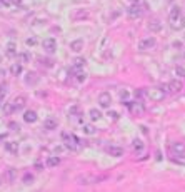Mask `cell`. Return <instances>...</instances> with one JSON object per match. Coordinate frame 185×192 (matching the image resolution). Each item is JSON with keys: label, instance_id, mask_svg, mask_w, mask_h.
I'll use <instances>...</instances> for the list:
<instances>
[{"label": "cell", "instance_id": "7", "mask_svg": "<svg viewBox=\"0 0 185 192\" xmlns=\"http://www.w3.org/2000/svg\"><path fill=\"white\" fill-rule=\"evenodd\" d=\"M98 104H100V107H110V104H112V95H110L109 92H102L100 95H98Z\"/></svg>", "mask_w": 185, "mask_h": 192}, {"label": "cell", "instance_id": "17", "mask_svg": "<svg viewBox=\"0 0 185 192\" xmlns=\"http://www.w3.org/2000/svg\"><path fill=\"white\" fill-rule=\"evenodd\" d=\"M10 73H12V75H20V73H22V64L15 62V64L10 67Z\"/></svg>", "mask_w": 185, "mask_h": 192}, {"label": "cell", "instance_id": "24", "mask_svg": "<svg viewBox=\"0 0 185 192\" xmlns=\"http://www.w3.org/2000/svg\"><path fill=\"white\" fill-rule=\"evenodd\" d=\"M170 149L179 150V152H185V144L183 142H174V144L170 145Z\"/></svg>", "mask_w": 185, "mask_h": 192}, {"label": "cell", "instance_id": "18", "mask_svg": "<svg viewBox=\"0 0 185 192\" xmlns=\"http://www.w3.org/2000/svg\"><path fill=\"white\" fill-rule=\"evenodd\" d=\"M17 54V45H15V42H9L7 44V55H15Z\"/></svg>", "mask_w": 185, "mask_h": 192}, {"label": "cell", "instance_id": "34", "mask_svg": "<svg viewBox=\"0 0 185 192\" xmlns=\"http://www.w3.org/2000/svg\"><path fill=\"white\" fill-rule=\"evenodd\" d=\"M9 127H10L12 130H18V129H20V127H18V124H15V122H10Z\"/></svg>", "mask_w": 185, "mask_h": 192}, {"label": "cell", "instance_id": "31", "mask_svg": "<svg viewBox=\"0 0 185 192\" xmlns=\"http://www.w3.org/2000/svg\"><path fill=\"white\" fill-rule=\"evenodd\" d=\"M25 44H27L28 47H34L35 44H37V39H35V37H32V39H27V40H25Z\"/></svg>", "mask_w": 185, "mask_h": 192}, {"label": "cell", "instance_id": "9", "mask_svg": "<svg viewBox=\"0 0 185 192\" xmlns=\"http://www.w3.org/2000/svg\"><path fill=\"white\" fill-rule=\"evenodd\" d=\"M10 104H12V107H14V112H15V110H22L23 107H25V97L18 95V97H15Z\"/></svg>", "mask_w": 185, "mask_h": 192}, {"label": "cell", "instance_id": "20", "mask_svg": "<svg viewBox=\"0 0 185 192\" xmlns=\"http://www.w3.org/2000/svg\"><path fill=\"white\" fill-rule=\"evenodd\" d=\"M82 130H84V134H87V136L95 134V127H93L92 124H84V125H82Z\"/></svg>", "mask_w": 185, "mask_h": 192}, {"label": "cell", "instance_id": "13", "mask_svg": "<svg viewBox=\"0 0 185 192\" xmlns=\"http://www.w3.org/2000/svg\"><path fill=\"white\" fill-rule=\"evenodd\" d=\"M70 72L73 73V77H75V79L79 80V82H84V80L87 79V73H85L84 70H82L80 67H73V69H72Z\"/></svg>", "mask_w": 185, "mask_h": 192}, {"label": "cell", "instance_id": "33", "mask_svg": "<svg viewBox=\"0 0 185 192\" xmlns=\"http://www.w3.org/2000/svg\"><path fill=\"white\" fill-rule=\"evenodd\" d=\"M149 27L152 28V30H158V28H160V23H158V22H154V23H150Z\"/></svg>", "mask_w": 185, "mask_h": 192}, {"label": "cell", "instance_id": "15", "mask_svg": "<svg viewBox=\"0 0 185 192\" xmlns=\"http://www.w3.org/2000/svg\"><path fill=\"white\" fill-rule=\"evenodd\" d=\"M82 48H84V40H73V42H70V50L73 52H80Z\"/></svg>", "mask_w": 185, "mask_h": 192}, {"label": "cell", "instance_id": "28", "mask_svg": "<svg viewBox=\"0 0 185 192\" xmlns=\"http://www.w3.org/2000/svg\"><path fill=\"white\" fill-rule=\"evenodd\" d=\"M120 99L125 102V104H129V92L123 89V90H120Z\"/></svg>", "mask_w": 185, "mask_h": 192}, {"label": "cell", "instance_id": "26", "mask_svg": "<svg viewBox=\"0 0 185 192\" xmlns=\"http://www.w3.org/2000/svg\"><path fill=\"white\" fill-rule=\"evenodd\" d=\"M107 115H109L112 120H118V117H120V114H118V112H115V110H109V112H107Z\"/></svg>", "mask_w": 185, "mask_h": 192}, {"label": "cell", "instance_id": "21", "mask_svg": "<svg viewBox=\"0 0 185 192\" xmlns=\"http://www.w3.org/2000/svg\"><path fill=\"white\" fill-rule=\"evenodd\" d=\"M88 115H90V119H92V120H100L102 119V112H100V110H97V109H92L88 112Z\"/></svg>", "mask_w": 185, "mask_h": 192}, {"label": "cell", "instance_id": "11", "mask_svg": "<svg viewBox=\"0 0 185 192\" xmlns=\"http://www.w3.org/2000/svg\"><path fill=\"white\" fill-rule=\"evenodd\" d=\"M43 127L47 130H55L59 127V120H57L55 117H48V119H45V122H43Z\"/></svg>", "mask_w": 185, "mask_h": 192}, {"label": "cell", "instance_id": "8", "mask_svg": "<svg viewBox=\"0 0 185 192\" xmlns=\"http://www.w3.org/2000/svg\"><path fill=\"white\" fill-rule=\"evenodd\" d=\"M145 94L150 97V99H154V100H162L163 95H165V92H163L162 89H150V90H147Z\"/></svg>", "mask_w": 185, "mask_h": 192}, {"label": "cell", "instance_id": "23", "mask_svg": "<svg viewBox=\"0 0 185 192\" xmlns=\"http://www.w3.org/2000/svg\"><path fill=\"white\" fill-rule=\"evenodd\" d=\"M60 164V159L59 157H48L47 159V167H55V165H59Z\"/></svg>", "mask_w": 185, "mask_h": 192}, {"label": "cell", "instance_id": "4", "mask_svg": "<svg viewBox=\"0 0 185 192\" xmlns=\"http://www.w3.org/2000/svg\"><path fill=\"white\" fill-rule=\"evenodd\" d=\"M168 157H170V161L175 162V164L185 165V152H179V150L168 149Z\"/></svg>", "mask_w": 185, "mask_h": 192}, {"label": "cell", "instance_id": "14", "mask_svg": "<svg viewBox=\"0 0 185 192\" xmlns=\"http://www.w3.org/2000/svg\"><path fill=\"white\" fill-rule=\"evenodd\" d=\"M140 15H142V9L134 3V5L129 9V17H130V19H137V17H140Z\"/></svg>", "mask_w": 185, "mask_h": 192}, {"label": "cell", "instance_id": "1", "mask_svg": "<svg viewBox=\"0 0 185 192\" xmlns=\"http://www.w3.org/2000/svg\"><path fill=\"white\" fill-rule=\"evenodd\" d=\"M168 23H170V27L174 28V30H180V28L185 27V19H183V15H182V12H180L179 7L172 9L170 15H168Z\"/></svg>", "mask_w": 185, "mask_h": 192}, {"label": "cell", "instance_id": "25", "mask_svg": "<svg viewBox=\"0 0 185 192\" xmlns=\"http://www.w3.org/2000/svg\"><path fill=\"white\" fill-rule=\"evenodd\" d=\"M85 62H87V60H85L84 59V57H77V59L75 60H73V67H84V65H85Z\"/></svg>", "mask_w": 185, "mask_h": 192}, {"label": "cell", "instance_id": "29", "mask_svg": "<svg viewBox=\"0 0 185 192\" xmlns=\"http://www.w3.org/2000/svg\"><path fill=\"white\" fill-rule=\"evenodd\" d=\"M175 73H177V75H180V77H185V69L182 67V65H177V67H175Z\"/></svg>", "mask_w": 185, "mask_h": 192}, {"label": "cell", "instance_id": "2", "mask_svg": "<svg viewBox=\"0 0 185 192\" xmlns=\"http://www.w3.org/2000/svg\"><path fill=\"white\" fill-rule=\"evenodd\" d=\"M62 139L65 142V147L70 150H79L82 147V142L79 137H75L73 134H67V132H62Z\"/></svg>", "mask_w": 185, "mask_h": 192}, {"label": "cell", "instance_id": "27", "mask_svg": "<svg viewBox=\"0 0 185 192\" xmlns=\"http://www.w3.org/2000/svg\"><path fill=\"white\" fill-rule=\"evenodd\" d=\"M7 92H9V85H7V84H2V85H0V97H5Z\"/></svg>", "mask_w": 185, "mask_h": 192}, {"label": "cell", "instance_id": "32", "mask_svg": "<svg viewBox=\"0 0 185 192\" xmlns=\"http://www.w3.org/2000/svg\"><path fill=\"white\" fill-rule=\"evenodd\" d=\"M3 112H5V114H12V112H14V107H12V104L3 105Z\"/></svg>", "mask_w": 185, "mask_h": 192}, {"label": "cell", "instance_id": "3", "mask_svg": "<svg viewBox=\"0 0 185 192\" xmlns=\"http://www.w3.org/2000/svg\"><path fill=\"white\" fill-rule=\"evenodd\" d=\"M183 89V84L180 80H170L167 85H162V90L165 94H179Z\"/></svg>", "mask_w": 185, "mask_h": 192}, {"label": "cell", "instance_id": "16", "mask_svg": "<svg viewBox=\"0 0 185 192\" xmlns=\"http://www.w3.org/2000/svg\"><path fill=\"white\" fill-rule=\"evenodd\" d=\"M5 149L9 150V152H12V154H17L18 152V142H7L5 144Z\"/></svg>", "mask_w": 185, "mask_h": 192}, {"label": "cell", "instance_id": "19", "mask_svg": "<svg viewBox=\"0 0 185 192\" xmlns=\"http://www.w3.org/2000/svg\"><path fill=\"white\" fill-rule=\"evenodd\" d=\"M132 149L135 150V152H140V150L143 149V142L140 140V139H134V142H132Z\"/></svg>", "mask_w": 185, "mask_h": 192}, {"label": "cell", "instance_id": "30", "mask_svg": "<svg viewBox=\"0 0 185 192\" xmlns=\"http://www.w3.org/2000/svg\"><path fill=\"white\" fill-rule=\"evenodd\" d=\"M32 181H34V175H32V174H25V175H23V184H32Z\"/></svg>", "mask_w": 185, "mask_h": 192}, {"label": "cell", "instance_id": "35", "mask_svg": "<svg viewBox=\"0 0 185 192\" xmlns=\"http://www.w3.org/2000/svg\"><path fill=\"white\" fill-rule=\"evenodd\" d=\"M9 181H10V182L14 181V169H10V170H9Z\"/></svg>", "mask_w": 185, "mask_h": 192}, {"label": "cell", "instance_id": "36", "mask_svg": "<svg viewBox=\"0 0 185 192\" xmlns=\"http://www.w3.org/2000/svg\"><path fill=\"white\" fill-rule=\"evenodd\" d=\"M20 59H22V60H28V54H22V55H20Z\"/></svg>", "mask_w": 185, "mask_h": 192}, {"label": "cell", "instance_id": "6", "mask_svg": "<svg viewBox=\"0 0 185 192\" xmlns=\"http://www.w3.org/2000/svg\"><path fill=\"white\" fill-rule=\"evenodd\" d=\"M42 45H43V50L47 52V54H53V52L57 50V42H55V39H52V37L45 39Z\"/></svg>", "mask_w": 185, "mask_h": 192}, {"label": "cell", "instance_id": "22", "mask_svg": "<svg viewBox=\"0 0 185 192\" xmlns=\"http://www.w3.org/2000/svg\"><path fill=\"white\" fill-rule=\"evenodd\" d=\"M37 80H39L37 73H34V72H28V73H27V77H25V82H27V84H35Z\"/></svg>", "mask_w": 185, "mask_h": 192}, {"label": "cell", "instance_id": "5", "mask_svg": "<svg viewBox=\"0 0 185 192\" xmlns=\"http://www.w3.org/2000/svg\"><path fill=\"white\" fill-rule=\"evenodd\" d=\"M155 44H157V40H155V37H147V39L140 40V44H138V48L140 50H149V48H154Z\"/></svg>", "mask_w": 185, "mask_h": 192}, {"label": "cell", "instance_id": "12", "mask_svg": "<svg viewBox=\"0 0 185 192\" xmlns=\"http://www.w3.org/2000/svg\"><path fill=\"white\" fill-rule=\"evenodd\" d=\"M37 119H39V117H37L35 110H27V112L23 114V120H25L27 124H35Z\"/></svg>", "mask_w": 185, "mask_h": 192}, {"label": "cell", "instance_id": "10", "mask_svg": "<svg viewBox=\"0 0 185 192\" xmlns=\"http://www.w3.org/2000/svg\"><path fill=\"white\" fill-rule=\"evenodd\" d=\"M105 152L110 154V156H113V157H122L123 156V149L122 147H117V145H109L105 149Z\"/></svg>", "mask_w": 185, "mask_h": 192}]
</instances>
